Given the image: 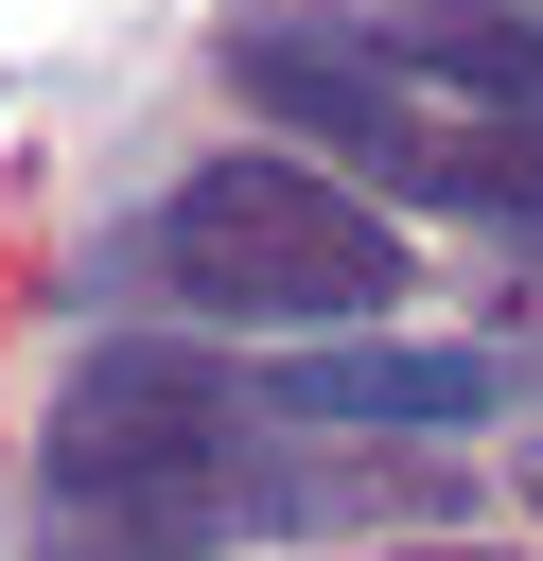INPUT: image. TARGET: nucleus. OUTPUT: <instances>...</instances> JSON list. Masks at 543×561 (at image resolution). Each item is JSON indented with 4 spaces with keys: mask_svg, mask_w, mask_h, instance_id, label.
Returning a JSON list of instances; mask_svg holds the SVG:
<instances>
[{
    "mask_svg": "<svg viewBox=\"0 0 543 561\" xmlns=\"http://www.w3.org/2000/svg\"><path fill=\"white\" fill-rule=\"evenodd\" d=\"M228 88L263 123L315 140V175H350L368 210H490L543 228V53L490 0H280L228 35Z\"/></svg>",
    "mask_w": 543,
    "mask_h": 561,
    "instance_id": "nucleus-1",
    "label": "nucleus"
},
{
    "mask_svg": "<svg viewBox=\"0 0 543 561\" xmlns=\"http://www.w3.org/2000/svg\"><path fill=\"white\" fill-rule=\"evenodd\" d=\"M140 263L193 298V316H245V333H368L385 298H403V228L350 193V175H315V158H193L175 193H158V228H140Z\"/></svg>",
    "mask_w": 543,
    "mask_h": 561,
    "instance_id": "nucleus-2",
    "label": "nucleus"
},
{
    "mask_svg": "<svg viewBox=\"0 0 543 561\" xmlns=\"http://www.w3.org/2000/svg\"><path fill=\"white\" fill-rule=\"evenodd\" d=\"M245 421H263V403H245L210 351H158V333L88 351V368L53 386V438H35V491H53L70 561H175V543L228 508Z\"/></svg>",
    "mask_w": 543,
    "mask_h": 561,
    "instance_id": "nucleus-3",
    "label": "nucleus"
},
{
    "mask_svg": "<svg viewBox=\"0 0 543 561\" xmlns=\"http://www.w3.org/2000/svg\"><path fill=\"white\" fill-rule=\"evenodd\" d=\"M280 421H368V438H438V421H490V351H438V333H315L280 351V386H245Z\"/></svg>",
    "mask_w": 543,
    "mask_h": 561,
    "instance_id": "nucleus-4",
    "label": "nucleus"
},
{
    "mask_svg": "<svg viewBox=\"0 0 543 561\" xmlns=\"http://www.w3.org/2000/svg\"><path fill=\"white\" fill-rule=\"evenodd\" d=\"M403 561H508V543H403Z\"/></svg>",
    "mask_w": 543,
    "mask_h": 561,
    "instance_id": "nucleus-5",
    "label": "nucleus"
},
{
    "mask_svg": "<svg viewBox=\"0 0 543 561\" xmlns=\"http://www.w3.org/2000/svg\"><path fill=\"white\" fill-rule=\"evenodd\" d=\"M525 508H543V456H525Z\"/></svg>",
    "mask_w": 543,
    "mask_h": 561,
    "instance_id": "nucleus-6",
    "label": "nucleus"
}]
</instances>
